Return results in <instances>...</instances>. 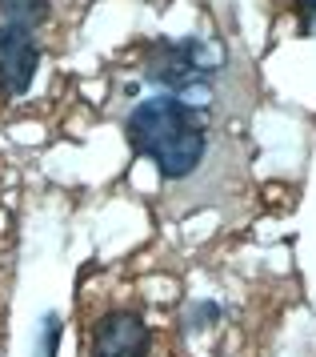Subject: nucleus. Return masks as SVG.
<instances>
[{
  "instance_id": "nucleus-1",
  "label": "nucleus",
  "mask_w": 316,
  "mask_h": 357,
  "mask_svg": "<svg viewBox=\"0 0 316 357\" xmlns=\"http://www.w3.org/2000/svg\"><path fill=\"white\" fill-rule=\"evenodd\" d=\"M125 141L136 157H148L164 181H189L208 157V113L173 93L132 105L125 116Z\"/></svg>"
},
{
  "instance_id": "nucleus-2",
  "label": "nucleus",
  "mask_w": 316,
  "mask_h": 357,
  "mask_svg": "<svg viewBox=\"0 0 316 357\" xmlns=\"http://www.w3.org/2000/svg\"><path fill=\"white\" fill-rule=\"evenodd\" d=\"M221 68V52L200 36L184 40H157L144 61V81L180 97L192 109H208L212 100V77Z\"/></svg>"
},
{
  "instance_id": "nucleus-3",
  "label": "nucleus",
  "mask_w": 316,
  "mask_h": 357,
  "mask_svg": "<svg viewBox=\"0 0 316 357\" xmlns=\"http://www.w3.org/2000/svg\"><path fill=\"white\" fill-rule=\"evenodd\" d=\"M88 357H152V329L132 309H109L93 325Z\"/></svg>"
},
{
  "instance_id": "nucleus-4",
  "label": "nucleus",
  "mask_w": 316,
  "mask_h": 357,
  "mask_svg": "<svg viewBox=\"0 0 316 357\" xmlns=\"http://www.w3.org/2000/svg\"><path fill=\"white\" fill-rule=\"evenodd\" d=\"M40 68V45L29 29L0 24V97H24Z\"/></svg>"
},
{
  "instance_id": "nucleus-5",
  "label": "nucleus",
  "mask_w": 316,
  "mask_h": 357,
  "mask_svg": "<svg viewBox=\"0 0 316 357\" xmlns=\"http://www.w3.org/2000/svg\"><path fill=\"white\" fill-rule=\"evenodd\" d=\"M52 13V0H0V24H16L36 33Z\"/></svg>"
},
{
  "instance_id": "nucleus-6",
  "label": "nucleus",
  "mask_w": 316,
  "mask_h": 357,
  "mask_svg": "<svg viewBox=\"0 0 316 357\" xmlns=\"http://www.w3.org/2000/svg\"><path fill=\"white\" fill-rule=\"evenodd\" d=\"M61 337H64V321L56 309H48L40 317V333H36V357H56L61 354Z\"/></svg>"
},
{
  "instance_id": "nucleus-7",
  "label": "nucleus",
  "mask_w": 316,
  "mask_h": 357,
  "mask_svg": "<svg viewBox=\"0 0 316 357\" xmlns=\"http://www.w3.org/2000/svg\"><path fill=\"white\" fill-rule=\"evenodd\" d=\"M221 317H224V309L216 305V301H196V305H189V313H184V325L196 333V329H212V325H221Z\"/></svg>"
},
{
  "instance_id": "nucleus-8",
  "label": "nucleus",
  "mask_w": 316,
  "mask_h": 357,
  "mask_svg": "<svg viewBox=\"0 0 316 357\" xmlns=\"http://www.w3.org/2000/svg\"><path fill=\"white\" fill-rule=\"evenodd\" d=\"M297 13H301V33L316 29V0H297Z\"/></svg>"
}]
</instances>
